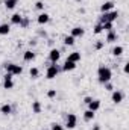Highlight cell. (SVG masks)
Segmentation results:
<instances>
[{"label": "cell", "mask_w": 129, "mask_h": 130, "mask_svg": "<svg viewBox=\"0 0 129 130\" xmlns=\"http://www.w3.org/2000/svg\"><path fill=\"white\" fill-rule=\"evenodd\" d=\"M111 79H112V70L106 65H100L97 68V80L103 85L106 82H111Z\"/></svg>", "instance_id": "1"}, {"label": "cell", "mask_w": 129, "mask_h": 130, "mask_svg": "<svg viewBox=\"0 0 129 130\" xmlns=\"http://www.w3.org/2000/svg\"><path fill=\"white\" fill-rule=\"evenodd\" d=\"M119 18V11H109V12H103L99 18V23H114Z\"/></svg>", "instance_id": "2"}, {"label": "cell", "mask_w": 129, "mask_h": 130, "mask_svg": "<svg viewBox=\"0 0 129 130\" xmlns=\"http://www.w3.org/2000/svg\"><path fill=\"white\" fill-rule=\"evenodd\" d=\"M61 73V67L58 64H50L47 65V70H46V79L52 80L55 77H58V74Z\"/></svg>", "instance_id": "3"}, {"label": "cell", "mask_w": 129, "mask_h": 130, "mask_svg": "<svg viewBox=\"0 0 129 130\" xmlns=\"http://www.w3.org/2000/svg\"><path fill=\"white\" fill-rule=\"evenodd\" d=\"M78 126V117L74 115V113H68L67 115V118H65V129L68 130H73L74 127Z\"/></svg>", "instance_id": "4"}, {"label": "cell", "mask_w": 129, "mask_h": 130, "mask_svg": "<svg viewBox=\"0 0 129 130\" xmlns=\"http://www.w3.org/2000/svg\"><path fill=\"white\" fill-rule=\"evenodd\" d=\"M123 98H125V94H123L120 89H114V91H112V94H111V101H112L114 104H120V103L123 101Z\"/></svg>", "instance_id": "5"}, {"label": "cell", "mask_w": 129, "mask_h": 130, "mask_svg": "<svg viewBox=\"0 0 129 130\" xmlns=\"http://www.w3.org/2000/svg\"><path fill=\"white\" fill-rule=\"evenodd\" d=\"M59 59H61V52L58 48H52L49 52V61H50V64H58Z\"/></svg>", "instance_id": "6"}, {"label": "cell", "mask_w": 129, "mask_h": 130, "mask_svg": "<svg viewBox=\"0 0 129 130\" xmlns=\"http://www.w3.org/2000/svg\"><path fill=\"white\" fill-rule=\"evenodd\" d=\"M12 74H9V73H6L5 74V77H3V88L5 89H12L14 88V80H12Z\"/></svg>", "instance_id": "7"}, {"label": "cell", "mask_w": 129, "mask_h": 130, "mask_svg": "<svg viewBox=\"0 0 129 130\" xmlns=\"http://www.w3.org/2000/svg\"><path fill=\"white\" fill-rule=\"evenodd\" d=\"M36 23H38V24H41V26H44V24L50 23V15H49L47 12H41V14L36 17Z\"/></svg>", "instance_id": "8"}, {"label": "cell", "mask_w": 129, "mask_h": 130, "mask_svg": "<svg viewBox=\"0 0 129 130\" xmlns=\"http://www.w3.org/2000/svg\"><path fill=\"white\" fill-rule=\"evenodd\" d=\"M73 38H82L84 35H85V29L84 27H81V26H76V27H73L71 29V33H70Z\"/></svg>", "instance_id": "9"}, {"label": "cell", "mask_w": 129, "mask_h": 130, "mask_svg": "<svg viewBox=\"0 0 129 130\" xmlns=\"http://www.w3.org/2000/svg\"><path fill=\"white\" fill-rule=\"evenodd\" d=\"M35 52L33 50H26V52H23V61L24 62H33L35 61Z\"/></svg>", "instance_id": "10"}, {"label": "cell", "mask_w": 129, "mask_h": 130, "mask_svg": "<svg viewBox=\"0 0 129 130\" xmlns=\"http://www.w3.org/2000/svg\"><path fill=\"white\" fill-rule=\"evenodd\" d=\"M21 21H23V15H21V14H18V12H15V14H12V15H11V23H9V24L20 26V24H21Z\"/></svg>", "instance_id": "11"}, {"label": "cell", "mask_w": 129, "mask_h": 130, "mask_svg": "<svg viewBox=\"0 0 129 130\" xmlns=\"http://www.w3.org/2000/svg\"><path fill=\"white\" fill-rule=\"evenodd\" d=\"M117 39H119V35H117V32L111 30V32H108V33H106L105 42H108V44H112V42H117Z\"/></svg>", "instance_id": "12"}, {"label": "cell", "mask_w": 129, "mask_h": 130, "mask_svg": "<svg viewBox=\"0 0 129 130\" xmlns=\"http://www.w3.org/2000/svg\"><path fill=\"white\" fill-rule=\"evenodd\" d=\"M82 59V55H81V52H71L68 56H67V61H71V62H79Z\"/></svg>", "instance_id": "13"}, {"label": "cell", "mask_w": 129, "mask_h": 130, "mask_svg": "<svg viewBox=\"0 0 129 130\" xmlns=\"http://www.w3.org/2000/svg\"><path fill=\"white\" fill-rule=\"evenodd\" d=\"M76 62H71V61H67L65 59V62L64 65L61 67V71H73V70H76Z\"/></svg>", "instance_id": "14"}, {"label": "cell", "mask_w": 129, "mask_h": 130, "mask_svg": "<svg viewBox=\"0 0 129 130\" xmlns=\"http://www.w3.org/2000/svg\"><path fill=\"white\" fill-rule=\"evenodd\" d=\"M0 113H2V115H11V113H12V106H11L9 103L2 104V106H0Z\"/></svg>", "instance_id": "15"}, {"label": "cell", "mask_w": 129, "mask_h": 130, "mask_svg": "<svg viewBox=\"0 0 129 130\" xmlns=\"http://www.w3.org/2000/svg\"><path fill=\"white\" fill-rule=\"evenodd\" d=\"M112 9H114V2H105V3H102V6H100L102 14H103V12H109V11H112Z\"/></svg>", "instance_id": "16"}, {"label": "cell", "mask_w": 129, "mask_h": 130, "mask_svg": "<svg viewBox=\"0 0 129 130\" xmlns=\"http://www.w3.org/2000/svg\"><path fill=\"white\" fill-rule=\"evenodd\" d=\"M9 32H11V24L9 23H2L0 24V36L9 35Z\"/></svg>", "instance_id": "17"}, {"label": "cell", "mask_w": 129, "mask_h": 130, "mask_svg": "<svg viewBox=\"0 0 129 130\" xmlns=\"http://www.w3.org/2000/svg\"><path fill=\"white\" fill-rule=\"evenodd\" d=\"M87 106H88V109H90V110H93V112H97V110L100 109L102 103H100V100H91V103H90V104H87Z\"/></svg>", "instance_id": "18"}, {"label": "cell", "mask_w": 129, "mask_h": 130, "mask_svg": "<svg viewBox=\"0 0 129 130\" xmlns=\"http://www.w3.org/2000/svg\"><path fill=\"white\" fill-rule=\"evenodd\" d=\"M41 110H43L41 101H38V100L32 101V113H41Z\"/></svg>", "instance_id": "19"}, {"label": "cell", "mask_w": 129, "mask_h": 130, "mask_svg": "<svg viewBox=\"0 0 129 130\" xmlns=\"http://www.w3.org/2000/svg\"><path fill=\"white\" fill-rule=\"evenodd\" d=\"M123 52H125V48H123L122 45H115V47L111 50V55H112V56H115V58H119V56H122V55H123Z\"/></svg>", "instance_id": "20"}, {"label": "cell", "mask_w": 129, "mask_h": 130, "mask_svg": "<svg viewBox=\"0 0 129 130\" xmlns=\"http://www.w3.org/2000/svg\"><path fill=\"white\" fill-rule=\"evenodd\" d=\"M18 2H20V0H5V8H6L8 11H12V9L18 5Z\"/></svg>", "instance_id": "21"}, {"label": "cell", "mask_w": 129, "mask_h": 130, "mask_svg": "<svg viewBox=\"0 0 129 130\" xmlns=\"http://www.w3.org/2000/svg\"><path fill=\"white\" fill-rule=\"evenodd\" d=\"M94 117H96V112H93V110H90V109H87V110L84 112V120H85V121H93Z\"/></svg>", "instance_id": "22"}, {"label": "cell", "mask_w": 129, "mask_h": 130, "mask_svg": "<svg viewBox=\"0 0 129 130\" xmlns=\"http://www.w3.org/2000/svg\"><path fill=\"white\" fill-rule=\"evenodd\" d=\"M11 74H12V76H20V74H23V67L18 65V64H14V68H12Z\"/></svg>", "instance_id": "23"}, {"label": "cell", "mask_w": 129, "mask_h": 130, "mask_svg": "<svg viewBox=\"0 0 129 130\" xmlns=\"http://www.w3.org/2000/svg\"><path fill=\"white\" fill-rule=\"evenodd\" d=\"M74 39H76V38H73L71 35H67V36H64V41H62V42H64V45L68 47V45H73V44H74Z\"/></svg>", "instance_id": "24"}, {"label": "cell", "mask_w": 129, "mask_h": 130, "mask_svg": "<svg viewBox=\"0 0 129 130\" xmlns=\"http://www.w3.org/2000/svg\"><path fill=\"white\" fill-rule=\"evenodd\" d=\"M29 76H31L32 79H38V76H40V70H38L36 67H31V70H29Z\"/></svg>", "instance_id": "25"}, {"label": "cell", "mask_w": 129, "mask_h": 130, "mask_svg": "<svg viewBox=\"0 0 129 130\" xmlns=\"http://www.w3.org/2000/svg\"><path fill=\"white\" fill-rule=\"evenodd\" d=\"M100 24H102V29L106 30V32L114 30V23H100Z\"/></svg>", "instance_id": "26"}, {"label": "cell", "mask_w": 129, "mask_h": 130, "mask_svg": "<svg viewBox=\"0 0 129 130\" xmlns=\"http://www.w3.org/2000/svg\"><path fill=\"white\" fill-rule=\"evenodd\" d=\"M29 24H31V20H29V17H23V21H21L20 27L26 29V27H29Z\"/></svg>", "instance_id": "27"}, {"label": "cell", "mask_w": 129, "mask_h": 130, "mask_svg": "<svg viewBox=\"0 0 129 130\" xmlns=\"http://www.w3.org/2000/svg\"><path fill=\"white\" fill-rule=\"evenodd\" d=\"M102 32H103V29H102V24H100V23H97L96 26L93 27V33H94V35H99V33H102Z\"/></svg>", "instance_id": "28"}, {"label": "cell", "mask_w": 129, "mask_h": 130, "mask_svg": "<svg viewBox=\"0 0 129 130\" xmlns=\"http://www.w3.org/2000/svg\"><path fill=\"white\" fill-rule=\"evenodd\" d=\"M50 130H64V126H61L59 123H52L50 124Z\"/></svg>", "instance_id": "29"}, {"label": "cell", "mask_w": 129, "mask_h": 130, "mask_svg": "<svg viewBox=\"0 0 129 130\" xmlns=\"http://www.w3.org/2000/svg\"><path fill=\"white\" fill-rule=\"evenodd\" d=\"M44 2H41V0H38V2H35V9H38V11H44Z\"/></svg>", "instance_id": "30"}, {"label": "cell", "mask_w": 129, "mask_h": 130, "mask_svg": "<svg viewBox=\"0 0 129 130\" xmlns=\"http://www.w3.org/2000/svg\"><path fill=\"white\" fill-rule=\"evenodd\" d=\"M103 47H105V41H97V42H94V50H100Z\"/></svg>", "instance_id": "31"}, {"label": "cell", "mask_w": 129, "mask_h": 130, "mask_svg": "<svg viewBox=\"0 0 129 130\" xmlns=\"http://www.w3.org/2000/svg\"><path fill=\"white\" fill-rule=\"evenodd\" d=\"M47 97L49 98H55L56 97V89H49V91H47Z\"/></svg>", "instance_id": "32"}, {"label": "cell", "mask_w": 129, "mask_h": 130, "mask_svg": "<svg viewBox=\"0 0 129 130\" xmlns=\"http://www.w3.org/2000/svg\"><path fill=\"white\" fill-rule=\"evenodd\" d=\"M103 85H105V89H106V91H111V92L114 91V86H112L111 82H106V83H103Z\"/></svg>", "instance_id": "33"}, {"label": "cell", "mask_w": 129, "mask_h": 130, "mask_svg": "<svg viewBox=\"0 0 129 130\" xmlns=\"http://www.w3.org/2000/svg\"><path fill=\"white\" fill-rule=\"evenodd\" d=\"M91 100H93V97H90V95H88V97L84 98V103H85V104H90V103H91Z\"/></svg>", "instance_id": "34"}, {"label": "cell", "mask_w": 129, "mask_h": 130, "mask_svg": "<svg viewBox=\"0 0 129 130\" xmlns=\"http://www.w3.org/2000/svg\"><path fill=\"white\" fill-rule=\"evenodd\" d=\"M123 71H125V73H128V71H129V64H128V62L123 65Z\"/></svg>", "instance_id": "35"}, {"label": "cell", "mask_w": 129, "mask_h": 130, "mask_svg": "<svg viewBox=\"0 0 129 130\" xmlns=\"http://www.w3.org/2000/svg\"><path fill=\"white\" fill-rule=\"evenodd\" d=\"M29 45H31V47H35V45H36V42H35V41H32V39H31V41H29Z\"/></svg>", "instance_id": "36"}, {"label": "cell", "mask_w": 129, "mask_h": 130, "mask_svg": "<svg viewBox=\"0 0 129 130\" xmlns=\"http://www.w3.org/2000/svg\"><path fill=\"white\" fill-rule=\"evenodd\" d=\"M93 130H100V126H99V124H94V126H93Z\"/></svg>", "instance_id": "37"}, {"label": "cell", "mask_w": 129, "mask_h": 130, "mask_svg": "<svg viewBox=\"0 0 129 130\" xmlns=\"http://www.w3.org/2000/svg\"><path fill=\"white\" fill-rule=\"evenodd\" d=\"M76 2H82V0H76Z\"/></svg>", "instance_id": "38"}, {"label": "cell", "mask_w": 129, "mask_h": 130, "mask_svg": "<svg viewBox=\"0 0 129 130\" xmlns=\"http://www.w3.org/2000/svg\"><path fill=\"white\" fill-rule=\"evenodd\" d=\"M5 130H9V129H5Z\"/></svg>", "instance_id": "39"}]
</instances>
